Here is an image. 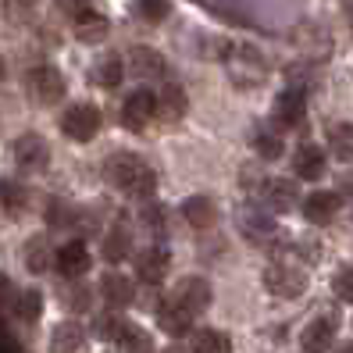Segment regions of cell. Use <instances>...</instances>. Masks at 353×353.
<instances>
[{
    "instance_id": "cell-1",
    "label": "cell",
    "mask_w": 353,
    "mask_h": 353,
    "mask_svg": "<svg viewBox=\"0 0 353 353\" xmlns=\"http://www.w3.org/2000/svg\"><path fill=\"white\" fill-rule=\"evenodd\" d=\"M108 179L114 182V190H121L125 196H136V200L154 196V190H157L154 168L136 154H114L108 161Z\"/></svg>"
},
{
    "instance_id": "cell-2",
    "label": "cell",
    "mask_w": 353,
    "mask_h": 353,
    "mask_svg": "<svg viewBox=\"0 0 353 353\" xmlns=\"http://www.w3.org/2000/svg\"><path fill=\"white\" fill-rule=\"evenodd\" d=\"M228 75H232L236 86H261V82L268 79V65H264V57L257 47L250 43H243V47H228Z\"/></svg>"
},
{
    "instance_id": "cell-3",
    "label": "cell",
    "mask_w": 353,
    "mask_h": 353,
    "mask_svg": "<svg viewBox=\"0 0 353 353\" xmlns=\"http://www.w3.org/2000/svg\"><path fill=\"white\" fill-rule=\"evenodd\" d=\"M264 285L272 296H282V300H296L303 296L307 289V272L289 261H275L272 268H264Z\"/></svg>"
},
{
    "instance_id": "cell-4",
    "label": "cell",
    "mask_w": 353,
    "mask_h": 353,
    "mask_svg": "<svg viewBox=\"0 0 353 353\" xmlns=\"http://www.w3.org/2000/svg\"><path fill=\"white\" fill-rule=\"evenodd\" d=\"M100 125H103V118L93 103H75V108H68L65 118H61V132L75 143H90L100 132Z\"/></svg>"
},
{
    "instance_id": "cell-5",
    "label": "cell",
    "mask_w": 353,
    "mask_h": 353,
    "mask_svg": "<svg viewBox=\"0 0 353 353\" xmlns=\"http://www.w3.org/2000/svg\"><path fill=\"white\" fill-rule=\"evenodd\" d=\"M154 118H157V93L150 90H132L121 103V125L132 132H143Z\"/></svg>"
},
{
    "instance_id": "cell-6",
    "label": "cell",
    "mask_w": 353,
    "mask_h": 353,
    "mask_svg": "<svg viewBox=\"0 0 353 353\" xmlns=\"http://www.w3.org/2000/svg\"><path fill=\"white\" fill-rule=\"evenodd\" d=\"M11 154H14V164L22 172H43L50 164V147H47V139L39 132H22L14 139Z\"/></svg>"
},
{
    "instance_id": "cell-7",
    "label": "cell",
    "mask_w": 353,
    "mask_h": 353,
    "mask_svg": "<svg viewBox=\"0 0 353 353\" xmlns=\"http://www.w3.org/2000/svg\"><path fill=\"white\" fill-rule=\"evenodd\" d=\"M211 282L207 279H200V275H185V279H179V285L172 289V300L182 307V310H190V314L196 318V314H203L207 307H211Z\"/></svg>"
},
{
    "instance_id": "cell-8",
    "label": "cell",
    "mask_w": 353,
    "mask_h": 353,
    "mask_svg": "<svg viewBox=\"0 0 353 353\" xmlns=\"http://www.w3.org/2000/svg\"><path fill=\"white\" fill-rule=\"evenodd\" d=\"M272 118H275V132H289V129H300L303 118H307V93L303 90H293L289 86L272 108Z\"/></svg>"
},
{
    "instance_id": "cell-9",
    "label": "cell",
    "mask_w": 353,
    "mask_h": 353,
    "mask_svg": "<svg viewBox=\"0 0 353 353\" xmlns=\"http://www.w3.org/2000/svg\"><path fill=\"white\" fill-rule=\"evenodd\" d=\"M29 90H32V97L39 103H57L61 97H65L68 82H65V75H61L54 65H36L29 72Z\"/></svg>"
},
{
    "instance_id": "cell-10",
    "label": "cell",
    "mask_w": 353,
    "mask_h": 353,
    "mask_svg": "<svg viewBox=\"0 0 353 353\" xmlns=\"http://www.w3.org/2000/svg\"><path fill=\"white\" fill-rule=\"evenodd\" d=\"M239 232L246 239H254L257 246H268L275 239V218L272 211H261V207H243L239 211Z\"/></svg>"
},
{
    "instance_id": "cell-11",
    "label": "cell",
    "mask_w": 353,
    "mask_h": 353,
    "mask_svg": "<svg viewBox=\"0 0 353 353\" xmlns=\"http://www.w3.org/2000/svg\"><path fill=\"white\" fill-rule=\"evenodd\" d=\"M54 264H57V272L61 275H65L68 282H79L82 275H86L90 272V250H86V243H82V239H75V243H65V246H61V250H57V257H54Z\"/></svg>"
},
{
    "instance_id": "cell-12",
    "label": "cell",
    "mask_w": 353,
    "mask_h": 353,
    "mask_svg": "<svg viewBox=\"0 0 353 353\" xmlns=\"http://www.w3.org/2000/svg\"><path fill=\"white\" fill-rule=\"evenodd\" d=\"M168 264H172V254L164 246H150V250H143L136 257V275L147 285H161L164 275H168Z\"/></svg>"
},
{
    "instance_id": "cell-13",
    "label": "cell",
    "mask_w": 353,
    "mask_h": 353,
    "mask_svg": "<svg viewBox=\"0 0 353 353\" xmlns=\"http://www.w3.org/2000/svg\"><path fill=\"white\" fill-rule=\"evenodd\" d=\"M90 350V336L79 321H61L50 332V353H86Z\"/></svg>"
},
{
    "instance_id": "cell-14",
    "label": "cell",
    "mask_w": 353,
    "mask_h": 353,
    "mask_svg": "<svg viewBox=\"0 0 353 353\" xmlns=\"http://www.w3.org/2000/svg\"><path fill=\"white\" fill-rule=\"evenodd\" d=\"M336 214H339V193H332V190H318L303 200V218L310 225H328V221H336Z\"/></svg>"
},
{
    "instance_id": "cell-15",
    "label": "cell",
    "mask_w": 353,
    "mask_h": 353,
    "mask_svg": "<svg viewBox=\"0 0 353 353\" xmlns=\"http://www.w3.org/2000/svg\"><path fill=\"white\" fill-rule=\"evenodd\" d=\"M264 203H268V211H293V207L300 203V190H296V182H289V179H268L264 185Z\"/></svg>"
},
{
    "instance_id": "cell-16",
    "label": "cell",
    "mask_w": 353,
    "mask_h": 353,
    "mask_svg": "<svg viewBox=\"0 0 353 353\" xmlns=\"http://www.w3.org/2000/svg\"><path fill=\"white\" fill-rule=\"evenodd\" d=\"M303 353H328L332 343H336V321L332 318H314L307 328H303Z\"/></svg>"
},
{
    "instance_id": "cell-17",
    "label": "cell",
    "mask_w": 353,
    "mask_h": 353,
    "mask_svg": "<svg viewBox=\"0 0 353 353\" xmlns=\"http://www.w3.org/2000/svg\"><path fill=\"white\" fill-rule=\"evenodd\" d=\"M185 111H190V97H185L182 86L168 82V86L157 93V118H161V121H182Z\"/></svg>"
},
{
    "instance_id": "cell-18",
    "label": "cell",
    "mask_w": 353,
    "mask_h": 353,
    "mask_svg": "<svg viewBox=\"0 0 353 353\" xmlns=\"http://www.w3.org/2000/svg\"><path fill=\"white\" fill-rule=\"evenodd\" d=\"M293 172L307 182H314L325 175V150L314 147V143H300L296 154H293Z\"/></svg>"
},
{
    "instance_id": "cell-19",
    "label": "cell",
    "mask_w": 353,
    "mask_h": 353,
    "mask_svg": "<svg viewBox=\"0 0 353 353\" xmlns=\"http://www.w3.org/2000/svg\"><path fill=\"white\" fill-rule=\"evenodd\" d=\"M157 325H161L164 332H168V336L182 339L185 332L193 328V314H190V310H182V307L168 296V300H164V303L157 307Z\"/></svg>"
},
{
    "instance_id": "cell-20",
    "label": "cell",
    "mask_w": 353,
    "mask_h": 353,
    "mask_svg": "<svg viewBox=\"0 0 353 353\" xmlns=\"http://www.w3.org/2000/svg\"><path fill=\"white\" fill-rule=\"evenodd\" d=\"M129 65H132V72L139 79H164L168 75V61H164L157 50H150V47H132L129 50Z\"/></svg>"
},
{
    "instance_id": "cell-21",
    "label": "cell",
    "mask_w": 353,
    "mask_h": 353,
    "mask_svg": "<svg viewBox=\"0 0 353 353\" xmlns=\"http://www.w3.org/2000/svg\"><path fill=\"white\" fill-rule=\"evenodd\" d=\"M182 218L190 221L193 228H214L218 225V203L211 200V196H190L182 203Z\"/></svg>"
},
{
    "instance_id": "cell-22",
    "label": "cell",
    "mask_w": 353,
    "mask_h": 353,
    "mask_svg": "<svg viewBox=\"0 0 353 353\" xmlns=\"http://www.w3.org/2000/svg\"><path fill=\"white\" fill-rule=\"evenodd\" d=\"M54 250H50V239L47 236H32L29 243H26V250H22V261H26V268L32 275H47L50 272V264H54Z\"/></svg>"
},
{
    "instance_id": "cell-23",
    "label": "cell",
    "mask_w": 353,
    "mask_h": 353,
    "mask_svg": "<svg viewBox=\"0 0 353 353\" xmlns=\"http://www.w3.org/2000/svg\"><path fill=\"white\" fill-rule=\"evenodd\" d=\"M132 254V232L125 221H118L114 228H108V236H103V261L111 264H121Z\"/></svg>"
},
{
    "instance_id": "cell-24",
    "label": "cell",
    "mask_w": 353,
    "mask_h": 353,
    "mask_svg": "<svg viewBox=\"0 0 353 353\" xmlns=\"http://www.w3.org/2000/svg\"><path fill=\"white\" fill-rule=\"evenodd\" d=\"M100 293H103V300H108L111 310H121V307L132 303V282L125 275H118V272H108L100 279Z\"/></svg>"
},
{
    "instance_id": "cell-25",
    "label": "cell",
    "mask_w": 353,
    "mask_h": 353,
    "mask_svg": "<svg viewBox=\"0 0 353 353\" xmlns=\"http://www.w3.org/2000/svg\"><path fill=\"white\" fill-rule=\"evenodd\" d=\"M121 75H125V68H121V57H118V54L97 57V61H93V72H90V79L97 82L100 90H114L118 82H121Z\"/></svg>"
},
{
    "instance_id": "cell-26",
    "label": "cell",
    "mask_w": 353,
    "mask_h": 353,
    "mask_svg": "<svg viewBox=\"0 0 353 353\" xmlns=\"http://www.w3.org/2000/svg\"><path fill=\"white\" fill-rule=\"evenodd\" d=\"M11 314L18 321H36L43 314V293L39 289H22V293H11Z\"/></svg>"
},
{
    "instance_id": "cell-27",
    "label": "cell",
    "mask_w": 353,
    "mask_h": 353,
    "mask_svg": "<svg viewBox=\"0 0 353 353\" xmlns=\"http://www.w3.org/2000/svg\"><path fill=\"white\" fill-rule=\"evenodd\" d=\"M0 207H4L11 218H18L29 207V190L14 179H0Z\"/></svg>"
},
{
    "instance_id": "cell-28",
    "label": "cell",
    "mask_w": 353,
    "mask_h": 353,
    "mask_svg": "<svg viewBox=\"0 0 353 353\" xmlns=\"http://www.w3.org/2000/svg\"><path fill=\"white\" fill-rule=\"evenodd\" d=\"M111 26H108V18L90 11V14H82L79 22H75V39L79 43H100V39H108Z\"/></svg>"
},
{
    "instance_id": "cell-29",
    "label": "cell",
    "mask_w": 353,
    "mask_h": 353,
    "mask_svg": "<svg viewBox=\"0 0 353 353\" xmlns=\"http://www.w3.org/2000/svg\"><path fill=\"white\" fill-rule=\"evenodd\" d=\"M193 353H232V336L221 328H200L193 336Z\"/></svg>"
},
{
    "instance_id": "cell-30",
    "label": "cell",
    "mask_w": 353,
    "mask_h": 353,
    "mask_svg": "<svg viewBox=\"0 0 353 353\" xmlns=\"http://www.w3.org/2000/svg\"><path fill=\"white\" fill-rule=\"evenodd\" d=\"M328 150L339 161H353V121H336V125H328Z\"/></svg>"
},
{
    "instance_id": "cell-31",
    "label": "cell",
    "mask_w": 353,
    "mask_h": 353,
    "mask_svg": "<svg viewBox=\"0 0 353 353\" xmlns=\"http://www.w3.org/2000/svg\"><path fill=\"white\" fill-rule=\"evenodd\" d=\"M125 328H129V321L121 318L118 310H103V314L93 321V336L103 339V343H118L121 336H125Z\"/></svg>"
},
{
    "instance_id": "cell-32",
    "label": "cell",
    "mask_w": 353,
    "mask_h": 353,
    "mask_svg": "<svg viewBox=\"0 0 353 353\" xmlns=\"http://www.w3.org/2000/svg\"><path fill=\"white\" fill-rule=\"evenodd\" d=\"M254 150H257L264 161L282 157V132H275V125H261V129L254 132Z\"/></svg>"
},
{
    "instance_id": "cell-33",
    "label": "cell",
    "mask_w": 353,
    "mask_h": 353,
    "mask_svg": "<svg viewBox=\"0 0 353 353\" xmlns=\"http://www.w3.org/2000/svg\"><path fill=\"white\" fill-rule=\"evenodd\" d=\"M132 11H136L139 22H147V26H161L164 18L172 14V0H136Z\"/></svg>"
},
{
    "instance_id": "cell-34",
    "label": "cell",
    "mask_w": 353,
    "mask_h": 353,
    "mask_svg": "<svg viewBox=\"0 0 353 353\" xmlns=\"http://www.w3.org/2000/svg\"><path fill=\"white\" fill-rule=\"evenodd\" d=\"M61 303L82 314V310H90V303H93V289L86 282H68L65 289H61Z\"/></svg>"
},
{
    "instance_id": "cell-35",
    "label": "cell",
    "mask_w": 353,
    "mask_h": 353,
    "mask_svg": "<svg viewBox=\"0 0 353 353\" xmlns=\"http://www.w3.org/2000/svg\"><path fill=\"white\" fill-rule=\"evenodd\" d=\"M118 353H154L150 332H143V328L129 325V328H125V336L118 339Z\"/></svg>"
},
{
    "instance_id": "cell-36",
    "label": "cell",
    "mask_w": 353,
    "mask_h": 353,
    "mask_svg": "<svg viewBox=\"0 0 353 353\" xmlns=\"http://www.w3.org/2000/svg\"><path fill=\"white\" fill-rule=\"evenodd\" d=\"M75 211H79V207H72V203H65V200H50V203H47V225L65 228V225L75 221Z\"/></svg>"
},
{
    "instance_id": "cell-37",
    "label": "cell",
    "mask_w": 353,
    "mask_h": 353,
    "mask_svg": "<svg viewBox=\"0 0 353 353\" xmlns=\"http://www.w3.org/2000/svg\"><path fill=\"white\" fill-rule=\"evenodd\" d=\"M332 293L343 303H353V264H343L336 275H332Z\"/></svg>"
},
{
    "instance_id": "cell-38",
    "label": "cell",
    "mask_w": 353,
    "mask_h": 353,
    "mask_svg": "<svg viewBox=\"0 0 353 353\" xmlns=\"http://www.w3.org/2000/svg\"><path fill=\"white\" fill-rule=\"evenodd\" d=\"M11 22H32L36 18V0H4Z\"/></svg>"
},
{
    "instance_id": "cell-39",
    "label": "cell",
    "mask_w": 353,
    "mask_h": 353,
    "mask_svg": "<svg viewBox=\"0 0 353 353\" xmlns=\"http://www.w3.org/2000/svg\"><path fill=\"white\" fill-rule=\"evenodd\" d=\"M54 8H57L61 14L75 18V22H79L82 14H90V11H93V4H90V0H54Z\"/></svg>"
},
{
    "instance_id": "cell-40",
    "label": "cell",
    "mask_w": 353,
    "mask_h": 353,
    "mask_svg": "<svg viewBox=\"0 0 353 353\" xmlns=\"http://www.w3.org/2000/svg\"><path fill=\"white\" fill-rule=\"evenodd\" d=\"M143 221H147L150 228H154V232H161V228H164V211H161V207H147V211H143Z\"/></svg>"
},
{
    "instance_id": "cell-41",
    "label": "cell",
    "mask_w": 353,
    "mask_h": 353,
    "mask_svg": "<svg viewBox=\"0 0 353 353\" xmlns=\"http://www.w3.org/2000/svg\"><path fill=\"white\" fill-rule=\"evenodd\" d=\"M0 353H26V346L14 336H8V332H0Z\"/></svg>"
},
{
    "instance_id": "cell-42",
    "label": "cell",
    "mask_w": 353,
    "mask_h": 353,
    "mask_svg": "<svg viewBox=\"0 0 353 353\" xmlns=\"http://www.w3.org/2000/svg\"><path fill=\"white\" fill-rule=\"evenodd\" d=\"M336 353H353V343H343V346H336Z\"/></svg>"
},
{
    "instance_id": "cell-43",
    "label": "cell",
    "mask_w": 353,
    "mask_h": 353,
    "mask_svg": "<svg viewBox=\"0 0 353 353\" xmlns=\"http://www.w3.org/2000/svg\"><path fill=\"white\" fill-rule=\"evenodd\" d=\"M4 75H8V65H4V57H0V82H4Z\"/></svg>"
},
{
    "instance_id": "cell-44",
    "label": "cell",
    "mask_w": 353,
    "mask_h": 353,
    "mask_svg": "<svg viewBox=\"0 0 353 353\" xmlns=\"http://www.w3.org/2000/svg\"><path fill=\"white\" fill-rule=\"evenodd\" d=\"M168 353H182V350H168Z\"/></svg>"
}]
</instances>
